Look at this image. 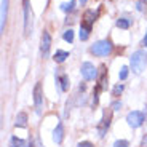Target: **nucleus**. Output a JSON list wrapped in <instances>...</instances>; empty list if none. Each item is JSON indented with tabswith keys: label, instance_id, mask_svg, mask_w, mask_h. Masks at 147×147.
<instances>
[{
	"label": "nucleus",
	"instance_id": "obj_1",
	"mask_svg": "<svg viewBox=\"0 0 147 147\" xmlns=\"http://www.w3.org/2000/svg\"><path fill=\"white\" fill-rule=\"evenodd\" d=\"M129 66H131L134 74H142V70L147 67V53L144 50H138L131 55L129 58Z\"/></svg>",
	"mask_w": 147,
	"mask_h": 147
},
{
	"label": "nucleus",
	"instance_id": "obj_2",
	"mask_svg": "<svg viewBox=\"0 0 147 147\" xmlns=\"http://www.w3.org/2000/svg\"><path fill=\"white\" fill-rule=\"evenodd\" d=\"M112 50H114V47L109 40H99L94 45H91V48H90V51L96 56H109L112 53Z\"/></svg>",
	"mask_w": 147,
	"mask_h": 147
},
{
	"label": "nucleus",
	"instance_id": "obj_3",
	"mask_svg": "<svg viewBox=\"0 0 147 147\" xmlns=\"http://www.w3.org/2000/svg\"><path fill=\"white\" fill-rule=\"evenodd\" d=\"M126 121H128V125L131 128H139L144 121H146V114L141 112V110H133V112H129L126 115Z\"/></svg>",
	"mask_w": 147,
	"mask_h": 147
},
{
	"label": "nucleus",
	"instance_id": "obj_4",
	"mask_svg": "<svg viewBox=\"0 0 147 147\" xmlns=\"http://www.w3.org/2000/svg\"><path fill=\"white\" fill-rule=\"evenodd\" d=\"M110 120H112V110H104L102 118H101V123L98 125V131H99L101 138L106 136L107 129H109V126H110Z\"/></svg>",
	"mask_w": 147,
	"mask_h": 147
},
{
	"label": "nucleus",
	"instance_id": "obj_5",
	"mask_svg": "<svg viewBox=\"0 0 147 147\" xmlns=\"http://www.w3.org/2000/svg\"><path fill=\"white\" fill-rule=\"evenodd\" d=\"M50 48H51V35L47 32V30H43V34H42V38H40V53H42V58H48V55H50Z\"/></svg>",
	"mask_w": 147,
	"mask_h": 147
},
{
	"label": "nucleus",
	"instance_id": "obj_6",
	"mask_svg": "<svg viewBox=\"0 0 147 147\" xmlns=\"http://www.w3.org/2000/svg\"><path fill=\"white\" fill-rule=\"evenodd\" d=\"M82 77L85 78V80H93V78H96V75H98V70H96V67L93 66L91 63H83L82 64Z\"/></svg>",
	"mask_w": 147,
	"mask_h": 147
},
{
	"label": "nucleus",
	"instance_id": "obj_7",
	"mask_svg": "<svg viewBox=\"0 0 147 147\" xmlns=\"http://www.w3.org/2000/svg\"><path fill=\"white\" fill-rule=\"evenodd\" d=\"M34 104H35L37 112L42 110V106H43V93H42V83H38L34 86Z\"/></svg>",
	"mask_w": 147,
	"mask_h": 147
},
{
	"label": "nucleus",
	"instance_id": "obj_8",
	"mask_svg": "<svg viewBox=\"0 0 147 147\" xmlns=\"http://www.w3.org/2000/svg\"><path fill=\"white\" fill-rule=\"evenodd\" d=\"M30 32V3L29 0H24V34Z\"/></svg>",
	"mask_w": 147,
	"mask_h": 147
},
{
	"label": "nucleus",
	"instance_id": "obj_9",
	"mask_svg": "<svg viewBox=\"0 0 147 147\" xmlns=\"http://www.w3.org/2000/svg\"><path fill=\"white\" fill-rule=\"evenodd\" d=\"M94 18H96L94 11H93V10H86V11H85V15H83V21H82V27H85V29L91 30L93 22L96 21Z\"/></svg>",
	"mask_w": 147,
	"mask_h": 147
},
{
	"label": "nucleus",
	"instance_id": "obj_10",
	"mask_svg": "<svg viewBox=\"0 0 147 147\" xmlns=\"http://www.w3.org/2000/svg\"><path fill=\"white\" fill-rule=\"evenodd\" d=\"M101 74H99V78H98V86L96 88L99 90V91H104L107 88V70H106V66H101Z\"/></svg>",
	"mask_w": 147,
	"mask_h": 147
},
{
	"label": "nucleus",
	"instance_id": "obj_11",
	"mask_svg": "<svg viewBox=\"0 0 147 147\" xmlns=\"http://www.w3.org/2000/svg\"><path fill=\"white\" fill-rule=\"evenodd\" d=\"M7 15H8V0H2V11H0V30H5V22H7Z\"/></svg>",
	"mask_w": 147,
	"mask_h": 147
},
{
	"label": "nucleus",
	"instance_id": "obj_12",
	"mask_svg": "<svg viewBox=\"0 0 147 147\" xmlns=\"http://www.w3.org/2000/svg\"><path fill=\"white\" fill-rule=\"evenodd\" d=\"M64 139V128H63V123H58V126L55 128V131H53V141H55L56 144H61Z\"/></svg>",
	"mask_w": 147,
	"mask_h": 147
},
{
	"label": "nucleus",
	"instance_id": "obj_13",
	"mask_svg": "<svg viewBox=\"0 0 147 147\" xmlns=\"http://www.w3.org/2000/svg\"><path fill=\"white\" fill-rule=\"evenodd\" d=\"M15 126L16 128H26L27 126V114L26 112H19V114L16 115Z\"/></svg>",
	"mask_w": 147,
	"mask_h": 147
},
{
	"label": "nucleus",
	"instance_id": "obj_14",
	"mask_svg": "<svg viewBox=\"0 0 147 147\" xmlns=\"http://www.w3.org/2000/svg\"><path fill=\"white\" fill-rule=\"evenodd\" d=\"M56 83H61V90L63 91H67L69 90V75L67 74H63L61 77H56Z\"/></svg>",
	"mask_w": 147,
	"mask_h": 147
},
{
	"label": "nucleus",
	"instance_id": "obj_15",
	"mask_svg": "<svg viewBox=\"0 0 147 147\" xmlns=\"http://www.w3.org/2000/svg\"><path fill=\"white\" fill-rule=\"evenodd\" d=\"M69 58V51H64V50H56V53H55V56H53V59H55L58 64H61V63H64L66 59Z\"/></svg>",
	"mask_w": 147,
	"mask_h": 147
},
{
	"label": "nucleus",
	"instance_id": "obj_16",
	"mask_svg": "<svg viewBox=\"0 0 147 147\" xmlns=\"http://www.w3.org/2000/svg\"><path fill=\"white\" fill-rule=\"evenodd\" d=\"M129 19H126V18H120V19H117V27H120V29H128L129 27Z\"/></svg>",
	"mask_w": 147,
	"mask_h": 147
},
{
	"label": "nucleus",
	"instance_id": "obj_17",
	"mask_svg": "<svg viewBox=\"0 0 147 147\" xmlns=\"http://www.w3.org/2000/svg\"><path fill=\"white\" fill-rule=\"evenodd\" d=\"M74 7H75V0H70L69 3H63V5H61V10H63L64 13H70V11L74 10Z\"/></svg>",
	"mask_w": 147,
	"mask_h": 147
},
{
	"label": "nucleus",
	"instance_id": "obj_18",
	"mask_svg": "<svg viewBox=\"0 0 147 147\" xmlns=\"http://www.w3.org/2000/svg\"><path fill=\"white\" fill-rule=\"evenodd\" d=\"M63 38H64L66 42H69V43H72V42H74V30H72V29L66 30V32L63 34Z\"/></svg>",
	"mask_w": 147,
	"mask_h": 147
},
{
	"label": "nucleus",
	"instance_id": "obj_19",
	"mask_svg": "<svg viewBox=\"0 0 147 147\" xmlns=\"http://www.w3.org/2000/svg\"><path fill=\"white\" fill-rule=\"evenodd\" d=\"M11 147H26L24 146V141L19 139V138H11Z\"/></svg>",
	"mask_w": 147,
	"mask_h": 147
},
{
	"label": "nucleus",
	"instance_id": "obj_20",
	"mask_svg": "<svg viewBox=\"0 0 147 147\" xmlns=\"http://www.w3.org/2000/svg\"><path fill=\"white\" fill-rule=\"evenodd\" d=\"M126 77H128V67L123 66L120 69V72H118V78H120V80H125Z\"/></svg>",
	"mask_w": 147,
	"mask_h": 147
},
{
	"label": "nucleus",
	"instance_id": "obj_21",
	"mask_svg": "<svg viewBox=\"0 0 147 147\" xmlns=\"http://www.w3.org/2000/svg\"><path fill=\"white\" fill-rule=\"evenodd\" d=\"M123 88H125V86H123L121 83L115 85V86H114V90H112V94H114V96H118V94H121V91H123Z\"/></svg>",
	"mask_w": 147,
	"mask_h": 147
},
{
	"label": "nucleus",
	"instance_id": "obj_22",
	"mask_svg": "<svg viewBox=\"0 0 147 147\" xmlns=\"http://www.w3.org/2000/svg\"><path fill=\"white\" fill-rule=\"evenodd\" d=\"M114 147H129V142L125 139H120V141H115L114 142Z\"/></svg>",
	"mask_w": 147,
	"mask_h": 147
},
{
	"label": "nucleus",
	"instance_id": "obj_23",
	"mask_svg": "<svg viewBox=\"0 0 147 147\" xmlns=\"http://www.w3.org/2000/svg\"><path fill=\"white\" fill-rule=\"evenodd\" d=\"M77 147H94V146H93L90 141H82V142L77 144Z\"/></svg>",
	"mask_w": 147,
	"mask_h": 147
},
{
	"label": "nucleus",
	"instance_id": "obj_24",
	"mask_svg": "<svg viewBox=\"0 0 147 147\" xmlns=\"http://www.w3.org/2000/svg\"><path fill=\"white\" fill-rule=\"evenodd\" d=\"M120 107H121V102H118V101H115V102L112 104V109H114V110H118Z\"/></svg>",
	"mask_w": 147,
	"mask_h": 147
},
{
	"label": "nucleus",
	"instance_id": "obj_25",
	"mask_svg": "<svg viewBox=\"0 0 147 147\" xmlns=\"http://www.w3.org/2000/svg\"><path fill=\"white\" fill-rule=\"evenodd\" d=\"M141 147H147V134L142 136V141H141Z\"/></svg>",
	"mask_w": 147,
	"mask_h": 147
},
{
	"label": "nucleus",
	"instance_id": "obj_26",
	"mask_svg": "<svg viewBox=\"0 0 147 147\" xmlns=\"http://www.w3.org/2000/svg\"><path fill=\"white\" fill-rule=\"evenodd\" d=\"M142 45L147 47V32H146V35H144V38H142Z\"/></svg>",
	"mask_w": 147,
	"mask_h": 147
},
{
	"label": "nucleus",
	"instance_id": "obj_27",
	"mask_svg": "<svg viewBox=\"0 0 147 147\" xmlns=\"http://www.w3.org/2000/svg\"><path fill=\"white\" fill-rule=\"evenodd\" d=\"M136 8H138V10H142V2H138V3H136Z\"/></svg>",
	"mask_w": 147,
	"mask_h": 147
},
{
	"label": "nucleus",
	"instance_id": "obj_28",
	"mask_svg": "<svg viewBox=\"0 0 147 147\" xmlns=\"http://www.w3.org/2000/svg\"><path fill=\"white\" fill-rule=\"evenodd\" d=\"M26 147H34V144H32V142H30V141H29V144H27Z\"/></svg>",
	"mask_w": 147,
	"mask_h": 147
},
{
	"label": "nucleus",
	"instance_id": "obj_29",
	"mask_svg": "<svg viewBox=\"0 0 147 147\" xmlns=\"http://www.w3.org/2000/svg\"><path fill=\"white\" fill-rule=\"evenodd\" d=\"M80 3H82V5H85V3H86V0H80Z\"/></svg>",
	"mask_w": 147,
	"mask_h": 147
}]
</instances>
